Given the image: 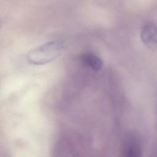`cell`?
I'll list each match as a JSON object with an SVG mask.
<instances>
[{"label": "cell", "mask_w": 157, "mask_h": 157, "mask_svg": "<svg viewBox=\"0 0 157 157\" xmlns=\"http://www.w3.org/2000/svg\"><path fill=\"white\" fill-rule=\"evenodd\" d=\"M140 38L146 47L157 50V24L151 21L144 23L140 30Z\"/></svg>", "instance_id": "cell-2"}, {"label": "cell", "mask_w": 157, "mask_h": 157, "mask_svg": "<svg viewBox=\"0 0 157 157\" xmlns=\"http://www.w3.org/2000/svg\"><path fill=\"white\" fill-rule=\"evenodd\" d=\"M64 49V44L61 40L47 42L30 50L27 54V60L32 64H45L59 58Z\"/></svg>", "instance_id": "cell-1"}, {"label": "cell", "mask_w": 157, "mask_h": 157, "mask_svg": "<svg viewBox=\"0 0 157 157\" xmlns=\"http://www.w3.org/2000/svg\"><path fill=\"white\" fill-rule=\"evenodd\" d=\"M122 155L126 157H138L142 155V147L139 139L134 134L128 135L122 147Z\"/></svg>", "instance_id": "cell-3"}, {"label": "cell", "mask_w": 157, "mask_h": 157, "mask_svg": "<svg viewBox=\"0 0 157 157\" xmlns=\"http://www.w3.org/2000/svg\"><path fill=\"white\" fill-rule=\"evenodd\" d=\"M83 64L95 71H100L102 67V61L96 55L92 53H85L80 56Z\"/></svg>", "instance_id": "cell-4"}]
</instances>
